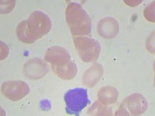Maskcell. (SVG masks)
<instances>
[{"mask_svg": "<svg viewBox=\"0 0 155 116\" xmlns=\"http://www.w3.org/2000/svg\"><path fill=\"white\" fill-rule=\"evenodd\" d=\"M1 50H2V53H1V60H3L5 59V56L8 55L7 52H9V48L8 47L5 45L4 43L1 42Z\"/></svg>", "mask_w": 155, "mask_h": 116, "instance_id": "obj_15", "label": "cell"}, {"mask_svg": "<svg viewBox=\"0 0 155 116\" xmlns=\"http://www.w3.org/2000/svg\"><path fill=\"white\" fill-rule=\"evenodd\" d=\"M98 100L103 105H109L117 101L119 92L117 89L110 86H106L101 88L97 94Z\"/></svg>", "mask_w": 155, "mask_h": 116, "instance_id": "obj_12", "label": "cell"}, {"mask_svg": "<svg viewBox=\"0 0 155 116\" xmlns=\"http://www.w3.org/2000/svg\"><path fill=\"white\" fill-rule=\"evenodd\" d=\"M2 94L12 102L21 100L30 93V87L23 81H9L3 83Z\"/></svg>", "mask_w": 155, "mask_h": 116, "instance_id": "obj_6", "label": "cell"}, {"mask_svg": "<svg viewBox=\"0 0 155 116\" xmlns=\"http://www.w3.org/2000/svg\"><path fill=\"white\" fill-rule=\"evenodd\" d=\"M120 26L116 19L111 17L102 19L98 25V33L105 39H113L117 35Z\"/></svg>", "mask_w": 155, "mask_h": 116, "instance_id": "obj_9", "label": "cell"}, {"mask_svg": "<svg viewBox=\"0 0 155 116\" xmlns=\"http://www.w3.org/2000/svg\"><path fill=\"white\" fill-rule=\"evenodd\" d=\"M111 113V109L109 110L106 106H103L99 102H95L88 111L90 115H110Z\"/></svg>", "mask_w": 155, "mask_h": 116, "instance_id": "obj_13", "label": "cell"}, {"mask_svg": "<svg viewBox=\"0 0 155 116\" xmlns=\"http://www.w3.org/2000/svg\"><path fill=\"white\" fill-rule=\"evenodd\" d=\"M154 2H152L143 11L144 17L152 23H154Z\"/></svg>", "mask_w": 155, "mask_h": 116, "instance_id": "obj_14", "label": "cell"}, {"mask_svg": "<svg viewBox=\"0 0 155 116\" xmlns=\"http://www.w3.org/2000/svg\"><path fill=\"white\" fill-rule=\"evenodd\" d=\"M103 74V67L100 63H95L84 73L82 77L83 84L88 88H92L101 79Z\"/></svg>", "mask_w": 155, "mask_h": 116, "instance_id": "obj_10", "label": "cell"}, {"mask_svg": "<svg viewBox=\"0 0 155 116\" xmlns=\"http://www.w3.org/2000/svg\"><path fill=\"white\" fill-rule=\"evenodd\" d=\"M48 66L38 58L29 60L24 66V74L30 79H39L48 72Z\"/></svg>", "mask_w": 155, "mask_h": 116, "instance_id": "obj_8", "label": "cell"}, {"mask_svg": "<svg viewBox=\"0 0 155 116\" xmlns=\"http://www.w3.org/2000/svg\"><path fill=\"white\" fill-rule=\"evenodd\" d=\"M64 101L68 114H78L90 102L87 91L84 88L69 90L64 95Z\"/></svg>", "mask_w": 155, "mask_h": 116, "instance_id": "obj_4", "label": "cell"}, {"mask_svg": "<svg viewBox=\"0 0 155 116\" xmlns=\"http://www.w3.org/2000/svg\"><path fill=\"white\" fill-rule=\"evenodd\" d=\"M73 40L76 50L82 61L90 63L98 60L101 51L100 44L98 41L85 36L73 37Z\"/></svg>", "mask_w": 155, "mask_h": 116, "instance_id": "obj_3", "label": "cell"}, {"mask_svg": "<svg viewBox=\"0 0 155 116\" xmlns=\"http://www.w3.org/2000/svg\"><path fill=\"white\" fill-rule=\"evenodd\" d=\"M44 59L51 65L63 66L70 61L71 56L65 48L54 46L46 51Z\"/></svg>", "mask_w": 155, "mask_h": 116, "instance_id": "obj_7", "label": "cell"}, {"mask_svg": "<svg viewBox=\"0 0 155 116\" xmlns=\"http://www.w3.org/2000/svg\"><path fill=\"white\" fill-rule=\"evenodd\" d=\"M51 21L41 11L32 12L27 20L20 22L16 28L18 39L25 44H33L51 30Z\"/></svg>", "mask_w": 155, "mask_h": 116, "instance_id": "obj_1", "label": "cell"}, {"mask_svg": "<svg viewBox=\"0 0 155 116\" xmlns=\"http://www.w3.org/2000/svg\"><path fill=\"white\" fill-rule=\"evenodd\" d=\"M147 108V102L142 95L135 93L130 95L120 105L116 115H140Z\"/></svg>", "mask_w": 155, "mask_h": 116, "instance_id": "obj_5", "label": "cell"}, {"mask_svg": "<svg viewBox=\"0 0 155 116\" xmlns=\"http://www.w3.org/2000/svg\"><path fill=\"white\" fill-rule=\"evenodd\" d=\"M51 68L58 77L63 80L73 79L78 73V67L74 62L69 61L63 66H53Z\"/></svg>", "mask_w": 155, "mask_h": 116, "instance_id": "obj_11", "label": "cell"}, {"mask_svg": "<svg viewBox=\"0 0 155 116\" xmlns=\"http://www.w3.org/2000/svg\"><path fill=\"white\" fill-rule=\"evenodd\" d=\"M66 21L74 37L88 36L92 32V20L85 9L78 3H70L65 11Z\"/></svg>", "mask_w": 155, "mask_h": 116, "instance_id": "obj_2", "label": "cell"}]
</instances>
